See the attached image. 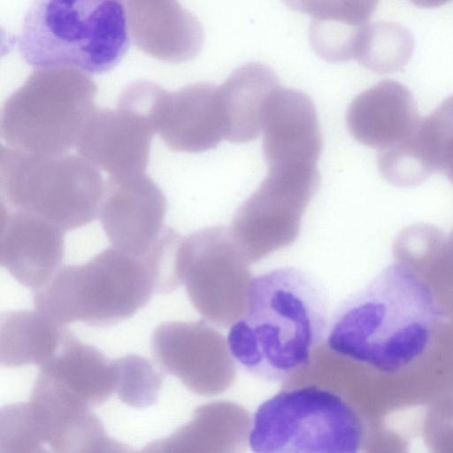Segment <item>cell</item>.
<instances>
[{
	"mask_svg": "<svg viewBox=\"0 0 453 453\" xmlns=\"http://www.w3.org/2000/svg\"><path fill=\"white\" fill-rule=\"evenodd\" d=\"M442 316L430 286L415 268L397 261L343 300L326 342L342 357L397 373L428 351Z\"/></svg>",
	"mask_w": 453,
	"mask_h": 453,
	"instance_id": "1",
	"label": "cell"
},
{
	"mask_svg": "<svg viewBox=\"0 0 453 453\" xmlns=\"http://www.w3.org/2000/svg\"><path fill=\"white\" fill-rule=\"evenodd\" d=\"M328 323L322 286L300 269L280 267L249 280L243 313L229 328L226 347L250 374L280 382L311 364Z\"/></svg>",
	"mask_w": 453,
	"mask_h": 453,
	"instance_id": "2",
	"label": "cell"
},
{
	"mask_svg": "<svg viewBox=\"0 0 453 453\" xmlns=\"http://www.w3.org/2000/svg\"><path fill=\"white\" fill-rule=\"evenodd\" d=\"M128 31L123 0H33L18 48L35 68L69 66L98 74L121 61Z\"/></svg>",
	"mask_w": 453,
	"mask_h": 453,
	"instance_id": "3",
	"label": "cell"
},
{
	"mask_svg": "<svg viewBox=\"0 0 453 453\" xmlns=\"http://www.w3.org/2000/svg\"><path fill=\"white\" fill-rule=\"evenodd\" d=\"M159 270L155 250L140 257L111 246L82 265H61L44 286L33 290L34 305L61 326L74 321L113 326L150 302Z\"/></svg>",
	"mask_w": 453,
	"mask_h": 453,
	"instance_id": "4",
	"label": "cell"
},
{
	"mask_svg": "<svg viewBox=\"0 0 453 453\" xmlns=\"http://www.w3.org/2000/svg\"><path fill=\"white\" fill-rule=\"evenodd\" d=\"M96 90L93 80L76 68H36L3 104V141L35 154L68 153L95 109Z\"/></svg>",
	"mask_w": 453,
	"mask_h": 453,
	"instance_id": "5",
	"label": "cell"
},
{
	"mask_svg": "<svg viewBox=\"0 0 453 453\" xmlns=\"http://www.w3.org/2000/svg\"><path fill=\"white\" fill-rule=\"evenodd\" d=\"M104 184L98 168L80 155L1 148V203L34 213L64 232L98 216Z\"/></svg>",
	"mask_w": 453,
	"mask_h": 453,
	"instance_id": "6",
	"label": "cell"
},
{
	"mask_svg": "<svg viewBox=\"0 0 453 453\" xmlns=\"http://www.w3.org/2000/svg\"><path fill=\"white\" fill-rule=\"evenodd\" d=\"M365 428L340 395L315 385L281 390L253 414L248 441L257 453H357Z\"/></svg>",
	"mask_w": 453,
	"mask_h": 453,
	"instance_id": "7",
	"label": "cell"
},
{
	"mask_svg": "<svg viewBox=\"0 0 453 453\" xmlns=\"http://www.w3.org/2000/svg\"><path fill=\"white\" fill-rule=\"evenodd\" d=\"M316 166H273L237 209L231 232L249 256L258 258L292 243L319 185Z\"/></svg>",
	"mask_w": 453,
	"mask_h": 453,
	"instance_id": "8",
	"label": "cell"
},
{
	"mask_svg": "<svg viewBox=\"0 0 453 453\" xmlns=\"http://www.w3.org/2000/svg\"><path fill=\"white\" fill-rule=\"evenodd\" d=\"M166 210L164 193L145 173L109 176L98 217L113 247L141 257L161 238Z\"/></svg>",
	"mask_w": 453,
	"mask_h": 453,
	"instance_id": "9",
	"label": "cell"
},
{
	"mask_svg": "<svg viewBox=\"0 0 453 453\" xmlns=\"http://www.w3.org/2000/svg\"><path fill=\"white\" fill-rule=\"evenodd\" d=\"M154 133L151 118L135 109L120 104L114 110L95 107L75 147L111 177L132 176L145 173Z\"/></svg>",
	"mask_w": 453,
	"mask_h": 453,
	"instance_id": "10",
	"label": "cell"
},
{
	"mask_svg": "<svg viewBox=\"0 0 453 453\" xmlns=\"http://www.w3.org/2000/svg\"><path fill=\"white\" fill-rule=\"evenodd\" d=\"M28 403L43 447L47 445L50 451H130L126 445L108 436L104 425L90 411L89 405L40 372L35 380Z\"/></svg>",
	"mask_w": 453,
	"mask_h": 453,
	"instance_id": "11",
	"label": "cell"
},
{
	"mask_svg": "<svg viewBox=\"0 0 453 453\" xmlns=\"http://www.w3.org/2000/svg\"><path fill=\"white\" fill-rule=\"evenodd\" d=\"M155 131L173 150L198 153L224 138L218 87L198 82L177 91L157 85L151 111Z\"/></svg>",
	"mask_w": 453,
	"mask_h": 453,
	"instance_id": "12",
	"label": "cell"
},
{
	"mask_svg": "<svg viewBox=\"0 0 453 453\" xmlns=\"http://www.w3.org/2000/svg\"><path fill=\"white\" fill-rule=\"evenodd\" d=\"M262 130L268 167L316 166L322 136L315 106L305 93L277 86L266 101Z\"/></svg>",
	"mask_w": 453,
	"mask_h": 453,
	"instance_id": "13",
	"label": "cell"
},
{
	"mask_svg": "<svg viewBox=\"0 0 453 453\" xmlns=\"http://www.w3.org/2000/svg\"><path fill=\"white\" fill-rule=\"evenodd\" d=\"M64 233L34 213L1 203V265L24 287L40 288L61 266Z\"/></svg>",
	"mask_w": 453,
	"mask_h": 453,
	"instance_id": "14",
	"label": "cell"
},
{
	"mask_svg": "<svg viewBox=\"0 0 453 453\" xmlns=\"http://www.w3.org/2000/svg\"><path fill=\"white\" fill-rule=\"evenodd\" d=\"M128 30L144 54L167 63H183L202 50L200 21L178 0H127Z\"/></svg>",
	"mask_w": 453,
	"mask_h": 453,
	"instance_id": "15",
	"label": "cell"
},
{
	"mask_svg": "<svg viewBox=\"0 0 453 453\" xmlns=\"http://www.w3.org/2000/svg\"><path fill=\"white\" fill-rule=\"evenodd\" d=\"M419 120L412 94L394 80H383L358 94L346 114L351 135L378 150L407 137Z\"/></svg>",
	"mask_w": 453,
	"mask_h": 453,
	"instance_id": "16",
	"label": "cell"
},
{
	"mask_svg": "<svg viewBox=\"0 0 453 453\" xmlns=\"http://www.w3.org/2000/svg\"><path fill=\"white\" fill-rule=\"evenodd\" d=\"M279 85L276 73L265 64L252 62L235 69L218 87L224 138L237 143L255 140L262 130L268 96Z\"/></svg>",
	"mask_w": 453,
	"mask_h": 453,
	"instance_id": "17",
	"label": "cell"
},
{
	"mask_svg": "<svg viewBox=\"0 0 453 453\" xmlns=\"http://www.w3.org/2000/svg\"><path fill=\"white\" fill-rule=\"evenodd\" d=\"M40 371L89 406L103 404L115 392L113 361L96 347L82 342L67 328L58 351L40 366Z\"/></svg>",
	"mask_w": 453,
	"mask_h": 453,
	"instance_id": "18",
	"label": "cell"
},
{
	"mask_svg": "<svg viewBox=\"0 0 453 453\" xmlns=\"http://www.w3.org/2000/svg\"><path fill=\"white\" fill-rule=\"evenodd\" d=\"M39 311H9L0 317V363L42 365L58 351L65 331Z\"/></svg>",
	"mask_w": 453,
	"mask_h": 453,
	"instance_id": "19",
	"label": "cell"
},
{
	"mask_svg": "<svg viewBox=\"0 0 453 453\" xmlns=\"http://www.w3.org/2000/svg\"><path fill=\"white\" fill-rule=\"evenodd\" d=\"M414 50L411 33L403 25L390 21L369 22L357 36L354 60L380 73L401 70Z\"/></svg>",
	"mask_w": 453,
	"mask_h": 453,
	"instance_id": "20",
	"label": "cell"
},
{
	"mask_svg": "<svg viewBox=\"0 0 453 453\" xmlns=\"http://www.w3.org/2000/svg\"><path fill=\"white\" fill-rule=\"evenodd\" d=\"M419 124L420 120L415 130L407 137L379 150V172L394 186H418L436 172Z\"/></svg>",
	"mask_w": 453,
	"mask_h": 453,
	"instance_id": "21",
	"label": "cell"
},
{
	"mask_svg": "<svg viewBox=\"0 0 453 453\" xmlns=\"http://www.w3.org/2000/svg\"><path fill=\"white\" fill-rule=\"evenodd\" d=\"M116 372L115 392L126 404L146 408L157 402L163 374L146 357L129 354L112 360Z\"/></svg>",
	"mask_w": 453,
	"mask_h": 453,
	"instance_id": "22",
	"label": "cell"
},
{
	"mask_svg": "<svg viewBox=\"0 0 453 453\" xmlns=\"http://www.w3.org/2000/svg\"><path fill=\"white\" fill-rule=\"evenodd\" d=\"M291 10L306 14L322 26L349 25L368 16L379 0H282Z\"/></svg>",
	"mask_w": 453,
	"mask_h": 453,
	"instance_id": "23",
	"label": "cell"
},
{
	"mask_svg": "<svg viewBox=\"0 0 453 453\" xmlns=\"http://www.w3.org/2000/svg\"><path fill=\"white\" fill-rule=\"evenodd\" d=\"M421 126L437 172L453 184V95L444 99Z\"/></svg>",
	"mask_w": 453,
	"mask_h": 453,
	"instance_id": "24",
	"label": "cell"
},
{
	"mask_svg": "<svg viewBox=\"0 0 453 453\" xmlns=\"http://www.w3.org/2000/svg\"><path fill=\"white\" fill-rule=\"evenodd\" d=\"M413 4L422 8H435L449 3L451 0H409Z\"/></svg>",
	"mask_w": 453,
	"mask_h": 453,
	"instance_id": "25",
	"label": "cell"
},
{
	"mask_svg": "<svg viewBox=\"0 0 453 453\" xmlns=\"http://www.w3.org/2000/svg\"><path fill=\"white\" fill-rule=\"evenodd\" d=\"M451 236L453 237V231H452V233H451Z\"/></svg>",
	"mask_w": 453,
	"mask_h": 453,
	"instance_id": "26",
	"label": "cell"
}]
</instances>
